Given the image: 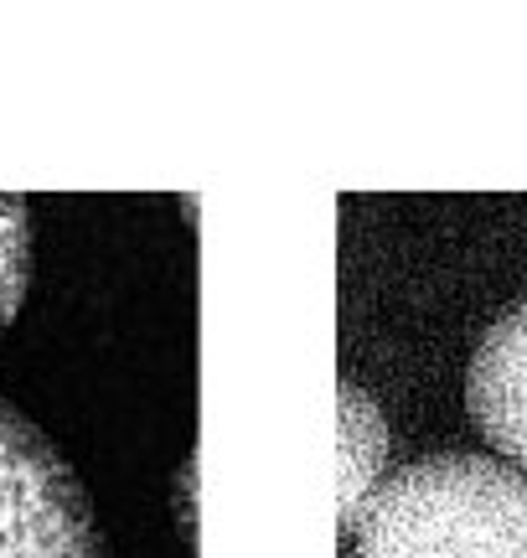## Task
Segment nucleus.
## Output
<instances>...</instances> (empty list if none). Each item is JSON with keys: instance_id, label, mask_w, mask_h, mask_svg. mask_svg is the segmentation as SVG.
<instances>
[{"instance_id": "f257e3e1", "label": "nucleus", "mask_w": 527, "mask_h": 558, "mask_svg": "<svg viewBox=\"0 0 527 558\" xmlns=\"http://www.w3.org/2000/svg\"><path fill=\"white\" fill-rule=\"evenodd\" d=\"M346 558H527V471L450 450L378 486Z\"/></svg>"}, {"instance_id": "f03ea898", "label": "nucleus", "mask_w": 527, "mask_h": 558, "mask_svg": "<svg viewBox=\"0 0 527 558\" xmlns=\"http://www.w3.org/2000/svg\"><path fill=\"white\" fill-rule=\"evenodd\" d=\"M0 558H109L58 445L0 399Z\"/></svg>"}, {"instance_id": "7ed1b4c3", "label": "nucleus", "mask_w": 527, "mask_h": 558, "mask_svg": "<svg viewBox=\"0 0 527 558\" xmlns=\"http://www.w3.org/2000/svg\"><path fill=\"white\" fill-rule=\"evenodd\" d=\"M466 409L507 465L527 471V300L491 320L466 373Z\"/></svg>"}, {"instance_id": "20e7f679", "label": "nucleus", "mask_w": 527, "mask_h": 558, "mask_svg": "<svg viewBox=\"0 0 527 558\" xmlns=\"http://www.w3.org/2000/svg\"><path fill=\"white\" fill-rule=\"evenodd\" d=\"M342 465H336V522H342V543L346 533L357 527L363 507L378 497L393 471H388V456H393V435H388V418L378 409L372 393H363L357 383H342Z\"/></svg>"}, {"instance_id": "39448f33", "label": "nucleus", "mask_w": 527, "mask_h": 558, "mask_svg": "<svg viewBox=\"0 0 527 558\" xmlns=\"http://www.w3.org/2000/svg\"><path fill=\"white\" fill-rule=\"evenodd\" d=\"M26 284H32V218L26 202L0 197V331L21 316Z\"/></svg>"}]
</instances>
